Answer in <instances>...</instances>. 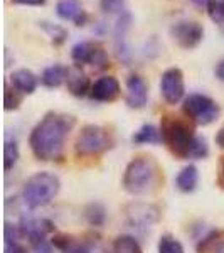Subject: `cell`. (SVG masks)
<instances>
[{"mask_svg": "<svg viewBox=\"0 0 224 253\" xmlns=\"http://www.w3.org/2000/svg\"><path fill=\"white\" fill-rule=\"evenodd\" d=\"M75 125V118L61 113H47L31 132L29 145L39 161H58L64 142Z\"/></svg>", "mask_w": 224, "mask_h": 253, "instance_id": "6da1fadb", "label": "cell"}, {"mask_svg": "<svg viewBox=\"0 0 224 253\" xmlns=\"http://www.w3.org/2000/svg\"><path fill=\"white\" fill-rule=\"evenodd\" d=\"M58 175L51 172H37L31 175L22 187V201L31 210L46 206L56 198L59 191Z\"/></svg>", "mask_w": 224, "mask_h": 253, "instance_id": "7a4b0ae2", "label": "cell"}, {"mask_svg": "<svg viewBox=\"0 0 224 253\" xmlns=\"http://www.w3.org/2000/svg\"><path fill=\"white\" fill-rule=\"evenodd\" d=\"M157 167L150 159L137 157L127 166L123 175V187L130 194H142L153 186Z\"/></svg>", "mask_w": 224, "mask_h": 253, "instance_id": "3957f363", "label": "cell"}, {"mask_svg": "<svg viewBox=\"0 0 224 253\" xmlns=\"http://www.w3.org/2000/svg\"><path fill=\"white\" fill-rule=\"evenodd\" d=\"M162 137L174 154H177L179 157H189L190 147L194 142V130L189 124L172 117H165L162 122Z\"/></svg>", "mask_w": 224, "mask_h": 253, "instance_id": "277c9868", "label": "cell"}, {"mask_svg": "<svg viewBox=\"0 0 224 253\" xmlns=\"http://www.w3.org/2000/svg\"><path fill=\"white\" fill-rule=\"evenodd\" d=\"M110 147H112V137L107 128L100 125H86L76 138L75 150L78 156L88 157L98 156Z\"/></svg>", "mask_w": 224, "mask_h": 253, "instance_id": "5b68a950", "label": "cell"}, {"mask_svg": "<svg viewBox=\"0 0 224 253\" xmlns=\"http://www.w3.org/2000/svg\"><path fill=\"white\" fill-rule=\"evenodd\" d=\"M184 113L189 118H192L197 125H211L218 120L221 108L213 98L194 93L184 100Z\"/></svg>", "mask_w": 224, "mask_h": 253, "instance_id": "8992f818", "label": "cell"}, {"mask_svg": "<svg viewBox=\"0 0 224 253\" xmlns=\"http://www.w3.org/2000/svg\"><path fill=\"white\" fill-rule=\"evenodd\" d=\"M170 38L182 49H194L204 39V27L195 20H179L169 29Z\"/></svg>", "mask_w": 224, "mask_h": 253, "instance_id": "52a82bcc", "label": "cell"}, {"mask_svg": "<svg viewBox=\"0 0 224 253\" xmlns=\"http://www.w3.org/2000/svg\"><path fill=\"white\" fill-rule=\"evenodd\" d=\"M160 93L169 105H177L179 101H182L186 95L184 73L179 68L165 69L160 78Z\"/></svg>", "mask_w": 224, "mask_h": 253, "instance_id": "ba28073f", "label": "cell"}, {"mask_svg": "<svg viewBox=\"0 0 224 253\" xmlns=\"http://www.w3.org/2000/svg\"><path fill=\"white\" fill-rule=\"evenodd\" d=\"M19 231L24 236L31 240L32 243L37 242V240H44L47 233L54 231V224H52L46 218H32V216H24L20 219Z\"/></svg>", "mask_w": 224, "mask_h": 253, "instance_id": "9c48e42d", "label": "cell"}, {"mask_svg": "<svg viewBox=\"0 0 224 253\" xmlns=\"http://www.w3.org/2000/svg\"><path fill=\"white\" fill-rule=\"evenodd\" d=\"M127 105L130 108L140 110L144 108L149 101V86L145 80L138 75H132L127 80Z\"/></svg>", "mask_w": 224, "mask_h": 253, "instance_id": "30bf717a", "label": "cell"}, {"mask_svg": "<svg viewBox=\"0 0 224 253\" xmlns=\"http://www.w3.org/2000/svg\"><path fill=\"white\" fill-rule=\"evenodd\" d=\"M128 223L137 230H149L158 219V211L155 206L133 205L128 208Z\"/></svg>", "mask_w": 224, "mask_h": 253, "instance_id": "8fae6325", "label": "cell"}, {"mask_svg": "<svg viewBox=\"0 0 224 253\" xmlns=\"http://www.w3.org/2000/svg\"><path fill=\"white\" fill-rule=\"evenodd\" d=\"M91 98L96 101H113L120 96L121 88L115 76H101L91 86Z\"/></svg>", "mask_w": 224, "mask_h": 253, "instance_id": "7c38bea8", "label": "cell"}, {"mask_svg": "<svg viewBox=\"0 0 224 253\" xmlns=\"http://www.w3.org/2000/svg\"><path fill=\"white\" fill-rule=\"evenodd\" d=\"M56 14H58L59 19L71 20L78 27H83L88 20L86 10H83L78 0H59L58 5H56Z\"/></svg>", "mask_w": 224, "mask_h": 253, "instance_id": "4fadbf2b", "label": "cell"}, {"mask_svg": "<svg viewBox=\"0 0 224 253\" xmlns=\"http://www.w3.org/2000/svg\"><path fill=\"white\" fill-rule=\"evenodd\" d=\"M12 86L15 91L24 93V95H32L37 88V76L31 69H17L10 76Z\"/></svg>", "mask_w": 224, "mask_h": 253, "instance_id": "5bb4252c", "label": "cell"}, {"mask_svg": "<svg viewBox=\"0 0 224 253\" xmlns=\"http://www.w3.org/2000/svg\"><path fill=\"white\" fill-rule=\"evenodd\" d=\"M69 76V69L63 64H52V66L46 68L42 71L40 81L46 88H58L64 81H68Z\"/></svg>", "mask_w": 224, "mask_h": 253, "instance_id": "9a60e30c", "label": "cell"}, {"mask_svg": "<svg viewBox=\"0 0 224 253\" xmlns=\"http://www.w3.org/2000/svg\"><path fill=\"white\" fill-rule=\"evenodd\" d=\"M68 89L73 93L75 96H84L89 89V80L88 76L81 71L79 66L69 69V76H68Z\"/></svg>", "mask_w": 224, "mask_h": 253, "instance_id": "2e32d148", "label": "cell"}, {"mask_svg": "<svg viewBox=\"0 0 224 253\" xmlns=\"http://www.w3.org/2000/svg\"><path fill=\"white\" fill-rule=\"evenodd\" d=\"M132 142L133 144H160L164 142V137H162L160 128L152 124H145L133 133Z\"/></svg>", "mask_w": 224, "mask_h": 253, "instance_id": "e0dca14e", "label": "cell"}, {"mask_svg": "<svg viewBox=\"0 0 224 253\" xmlns=\"http://www.w3.org/2000/svg\"><path fill=\"white\" fill-rule=\"evenodd\" d=\"M197 179H199L197 167L189 164L177 174L176 184L182 193H192V191L195 189V186H197Z\"/></svg>", "mask_w": 224, "mask_h": 253, "instance_id": "ac0fdd59", "label": "cell"}, {"mask_svg": "<svg viewBox=\"0 0 224 253\" xmlns=\"http://www.w3.org/2000/svg\"><path fill=\"white\" fill-rule=\"evenodd\" d=\"M95 49H96V44L88 42V41H83V42L75 44L73 49H71V58L76 63V66H81V64H89Z\"/></svg>", "mask_w": 224, "mask_h": 253, "instance_id": "d6986e66", "label": "cell"}, {"mask_svg": "<svg viewBox=\"0 0 224 253\" xmlns=\"http://www.w3.org/2000/svg\"><path fill=\"white\" fill-rule=\"evenodd\" d=\"M39 27L46 32L47 38H51V42L54 44V46H61V44H63L68 38V31L64 29L63 26H59V24H52V22H47V20H40Z\"/></svg>", "mask_w": 224, "mask_h": 253, "instance_id": "ffe728a7", "label": "cell"}, {"mask_svg": "<svg viewBox=\"0 0 224 253\" xmlns=\"http://www.w3.org/2000/svg\"><path fill=\"white\" fill-rule=\"evenodd\" d=\"M112 253H144L140 248V245L133 236L123 235V236H118V238L113 242V248Z\"/></svg>", "mask_w": 224, "mask_h": 253, "instance_id": "44dd1931", "label": "cell"}, {"mask_svg": "<svg viewBox=\"0 0 224 253\" xmlns=\"http://www.w3.org/2000/svg\"><path fill=\"white\" fill-rule=\"evenodd\" d=\"M19 159V147L14 140H5L3 145V169L10 170Z\"/></svg>", "mask_w": 224, "mask_h": 253, "instance_id": "7402d4cb", "label": "cell"}, {"mask_svg": "<svg viewBox=\"0 0 224 253\" xmlns=\"http://www.w3.org/2000/svg\"><path fill=\"white\" fill-rule=\"evenodd\" d=\"M158 253H184V247L174 236L164 235L158 242Z\"/></svg>", "mask_w": 224, "mask_h": 253, "instance_id": "603a6c76", "label": "cell"}, {"mask_svg": "<svg viewBox=\"0 0 224 253\" xmlns=\"http://www.w3.org/2000/svg\"><path fill=\"white\" fill-rule=\"evenodd\" d=\"M84 216H86V219L91 224H95V226H100V224H103L105 221V208L101 205H89L86 208V213H84Z\"/></svg>", "mask_w": 224, "mask_h": 253, "instance_id": "cb8c5ba5", "label": "cell"}, {"mask_svg": "<svg viewBox=\"0 0 224 253\" xmlns=\"http://www.w3.org/2000/svg\"><path fill=\"white\" fill-rule=\"evenodd\" d=\"M207 154H209L207 140H206L204 137H197V135H195L194 142H192V147H190L189 157H192V159H204V157H207Z\"/></svg>", "mask_w": 224, "mask_h": 253, "instance_id": "d4e9b609", "label": "cell"}, {"mask_svg": "<svg viewBox=\"0 0 224 253\" xmlns=\"http://www.w3.org/2000/svg\"><path fill=\"white\" fill-rule=\"evenodd\" d=\"M207 15L216 24H224V0H213L207 7Z\"/></svg>", "mask_w": 224, "mask_h": 253, "instance_id": "484cf974", "label": "cell"}, {"mask_svg": "<svg viewBox=\"0 0 224 253\" xmlns=\"http://www.w3.org/2000/svg\"><path fill=\"white\" fill-rule=\"evenodd\" d=\"M100 7L105 14H123L125 12V0H100Z\"/></svg>", "mask_w": 224, "mask_h": 253, "instance_id": "4316f807", "label": "cell"}, {"mask_svg": "<svg viewBox=\"0 0 224 253\" xmlns=\"http://www.w3.org/2000/svg\"><path fill=\"white\" fill-rule=\"evenodd\" d=\"M20 96L17 95V91L10 89L9 86H5V95H3V105H5V110H17L20 105Z\"/></svg>", "mask_w": 224, "mask_h": 253, "instance_id": "83f0119b", "label": "cell"}, {"mask_svg": "<svg viewBox=\"0 0 224 253\" xmlns=\"http://www.w3.org/2000/svg\"><path fill=\"white\" fill-rule=\"evenodd\" d=\"M32 245H34V248H32V252L34 253H54V250H52V245L49 243L46 238L37 240V242H34Z\"/></svg>", "mask_w": 224, "mask_h": 253, "instance_id": "f1b7e54d", "label": "cell"}, {"mask_svg": "<svg viewBox=\"0 0 224 253\" xmlns=\"http://www.w3.org/2000/svg\"><path fill=\"white\" fill-rule=\"evenodd\" d=\"M63 253H89V250L84 245H68L66 248L63 250Z\"/></svg>", "mask_w": 224, "mask_h": 253, "instance_id": "f546056e", "label": "cell"}, {"mask_svg": "<svg viewBox=\"0 0 224 253\" xmlns=\"http://www.w3.org/2000/svg\"><path fill=\"white\" fill-rule=\"evenodd\" d=\"M5 253H27V250L19 243H5Z\"/></svg>", "mask_w": 224, "mask_h": 253, "instance_id": "4dcf8cb0", "label": "cell"}, {"mask_svg": "<svg viewBox=\"0 0 224 253\" xmlns=\"http://www.w3.org/2000/svg\"><path fill=\"white\" fill-rule=\"evenodd\" d=\"M17 5H27V7H40L46 3V0H14Z\"/></svg>", "mask_w": 224, "mask_h": 253, "instance_id": "1f68e13d", "label": "cell"}, {"mask_svg": "<svg viewBox=\"0 0 224 253\" xmlns=\"http://www.w3.org/2000/svg\"><path fill=\"white\" fill-rule=\"evenodd\" d=\"M214 75L219 81L224 83V58L221 61H218V64H216V68H214Z\"/></svg>", "mask_w": 224, "mask_h": 253, "instance_id": "d6a6232c", "label": "cell"}, {"mask_svg": "<svg viewBox=\"0 0 224 253\" xmlns=\"http://www.w3.org/2000/svg\"><path fill=\"white\" fill-rule=\"evenodd\" d=\"M216 142H218L219 147H223L224 149V126L218 132V135H216Z\"/></svg>", "mask_w": 224, "mask_h": 253, "instance_id": "836d02e7", "label": "cell"}, {"mask_svg": "<svg viewBox=\"0 0 224 253\" xmlns=\"http://www.w3.org/2000/svg\"><path fill=\"white\" fill-rule=\"evenodd\" d=\"M190 2L194 3V5H197V7H209V3L213 2V0H190Z\"/></svg>", "mask_w": 224, "mask_h": 253, "instance_id": "e575fe53", "label": "cell"}, {"mask_svg": "<svg viewBox=\"0 0 224 253\" xmlns=\"http://www.w3.org/2000/svg\"><path fill=\"white\" fill-rule=\"evenodd\" d=\"M223 177H224V162H223Z\"/></svg>", "mask_w": 224, "mask_h": 253, "instance_id": "d590c367", "label": "cell"}, {"mask_svg": "<svg viewBox=\"0 0 224 253\" xmlns=\"http://www.w3.org/2000/svg\"><path fill=\"white\" fill-rule=\"evenodd\" d=\"M221 253H224V252H221Z\"/></svg>", "mask_w": 224, "mask_h": 253, "instance_id": "8d00e7d4", "label": "cell"}]
</instances>
